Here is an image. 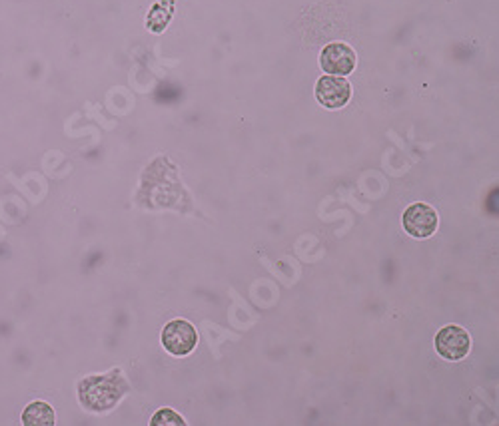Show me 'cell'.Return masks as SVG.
Listing matches in <instances>:
<instances>
[{
	"label": "cell",
	"mask_w": 499,
	"mask_h": 426,
	"mask_svg": "<svg viewBox=\"0 0 499 426\" xmlns=\"http://www.w3.org/2000/svg\"><path fill=\"white\" fill-rule=\"evenodd\" d=\"M112 374H104V377H90L80 385V398L90 411H108L110 406L116 405V400L122 397L126 387L112 385Z\"/></svg>",
	"instance_id": "cell-1"
},
{
	"label": "cell",
	"mask_w": 499,
	"mask_h": 426,
	"mask_svg": "<svg viewBox=\"0 0 499 426\" xmlns=\"http://www.w3.org/2000/svg\"><path fill=\"white\" fill-rule=\"evenodd\" d=\"M196 343H198L196 329L192 327V323L184 319L170 321L162 331V345L170 355L176 356L190 355Z\"/></svg>",
	"instance_id": "cell-2"
},
{
	"label": "cell",
	"mask_w": 499,
	"mask_h": 426,
	"mask_svg": "<svg viewBox=\"0 0 499 426\" xmlns=\"http://www.w3.org/2000/svg\"><path fill=\"white\" fill-rule=\"evenodd\" d=\"M403 229L416 240H426V237L434 235L437 229V211L428 206V203H412V206L403 211Z\"/></svg>",
	"instance_id": "cell-3"
},
{
	"label": "cell",
	"mask_w": 499,
	"mask_h": 426,
	"mask_svg": "<svg viewBox=\"0 0 499 426\" xmlns=\"http://www.w3.org/2000/svg\"><path fill=\"white\" fill-rule=\"evenodd\" d=\"M471 348L468 331L458 325H447L436 335V351L447 361H462Z\"/></svg>",
	"instance_id": "cell-4"
},
{
	"label": "cell",
	"mask_w": 499,
	"mask_h": 426,
	"mask_svg": "<svg viewBox=\"0 0 499 426\" xmlns=\"http://www.w3.org/2000/svg\"><path fill=\"white\" fill-rule=\"evenodd\" d=\"M316 98L321 106L329 110L344 108L352 98V86L342 76H321L316 84Z\"/></svg>",
	"instance_id": "cell-5"
},
{
	"label": "cell",
	"mask_w": 499,
	"mask_h": 426,
	"mask_svg": "<svg viewBox=\"0 0 499 426\" xmlns=\"http://www.w3.org/2000/svg\"><path fill=\"white\" fill-rule=\"evenodd\" d=\"M320 66L332 76H348L356 68V53L344 42H332L321 50Z\"/></svg>",
	"instance_id": "cell-6"
},
{
	"label": "cell",
	"mask_w": 499,
	"mask_h": 426,
	"mask_svg": "<svg viewBox=\"0 0 499 426\" xmlns=\"http://www.w3.org/2000/svg\"><path fill=\"white\" fill-rule=\"evenodd\" d=\"M22 422L27 426H53L56 422L53 406L42 403V400H37V403L24 408Z\"/></svg>",
	"instance_id": "cell-7"
},
{
	"label": "cell",
	"mask_w": 499,
	"mask_h": 426,
	"mask_svg": "<svg viewBox=\"0 0 499 426\" xmlns=\"http://www.w3.org/2000/svg\"><path fill=\"white\" fill-rule=\"evenodd\" d=\"M176 426V424H186L182 416H179V413H174L172 408H162V411H158L154 414V419H152V426Z\"/></svg>",
	"instance_id": "cell-8"
}]
</instances>
